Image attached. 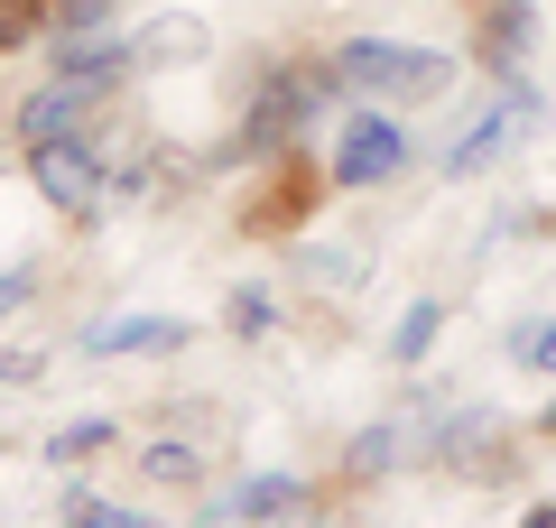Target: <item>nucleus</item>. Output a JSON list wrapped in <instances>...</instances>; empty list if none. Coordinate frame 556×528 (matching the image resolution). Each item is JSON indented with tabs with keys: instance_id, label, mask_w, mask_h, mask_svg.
<instances>
[{
	"instance_id": "f03ea898",
	"label": "nucleus",
	"mask_w": 556,
	"mask_h": 528,
	"mask_svg": "<svg viewBox=\"0 0 556 528\" xmlns=\"http://www.w3.org/2000/svg\"><path fill=\"white\" fill-rule=\"evenodd\" d=\"M28 176H38V196L56 204L65 223H93L102 196H112V167H102V139H28Z\"/></svg>"
},
{
	"instance_id": "7ed1b4c3",
	"label": "nucleus",
	"mask_w": 556,
	"mask_h": 528,
	"mask_svg": "<svg viewBox=\"0 0 556 528\" xmlns=\"http://www.w3.org/2000/svg\"><path fill=\"white\" fill-rule=\"evenodd\" d=\"M408 167V130L390 112H353L334 130V186H380V176Z\"/></svg>"
},
{
	"instance_id": "9b49d317",
	"label": "nucleus",
	"mask_w": 556,
	"mask_h": 528,
	"mask_svg": "<svg viewBox=\"0 0 556 528\" xmlns=\"http://www.w3.org/2000/svg\"><path fill=\"white\" fill-rule=\"evenodd\" d=\"M112 436H121L112 417H75V427H65L56 445H47V454H56V464H84V454H102V445H112Z\"/></svg>"
},
{
	"instance_id": "6ab92c4d",
	"label": "nucleus",
	"mask_w": 556,
	"mask_h": 528,
	"mask_svg": "<svg viewBox=\"0 0 556 528\" xmlns=\"http://www.w3.org/2000/svg\"><path fill=\"white\" fill-rule=\"evenodd\" d=\"M519 528H556V501H547V510H529V519H519Z\"/></svg>"
},
{
	"instance_id": "39448f33",
	"label": "nucleus",
	"mask_w": 556,
	"mask_h": 528,
	"mask_svg": "<svg viewBox=\"0 0 556 528\" xmlns=\"http://www.w3.org/2000/svg\"><path fill=\"white\" fill-rule=\"evenodd\" d=\"M223 519L232 528H306L316 519V491H306L298 473H260V482H241L232 501H223Z\"/></svg>"
},
{
	"instance_id": "0eeeda50",
	"label": "nucleus",
	"mask_w": 556,
	"mask_h": 528,
	"mask_svg": "<svg viewBox=\"0 0 556 528\" xmlns=\"http://www.w3.org/2000/svg\"><path fill=\"white\" fill-rule=\"evenodd\" d=\"M510 130H529V93H510V112H492V121H473V130H464V149L445 158V167H455V176H482V167H492L501 149H510Z\"/></svg>"
},
{
	"instance_id": "f8f14e48",
	"label": "nucleus",
	"mask_w": 556,
	"mask_h": 528,
	"mask_svg": "<svg viewBox=\"0 0 556 528\" xmlns=\"http://www.w3.org/2000/svg\"><path fill=\"white\" fill-rule=\"evenodd\" d=\"M437 325H445L437 306H408V315H399V334H390V352H399V362H417V352L437 343Z\"/></svg>"
},
{
	"instance_id": "423d86ee",
	"label": "nucleus",
	"mask_w": 556,
	"mask_h": 528,
	"mask_svg": "<svg viewBox=\"0 0 556 528\" xmlns=\"http://www.w3.org/2000/svg\"><path fill=\"white\" fill-rule=\"evenodd\" d=\"M325 93H334V75H325V65H316V75H269V93L251 102V139H288Z\"/></svg>"
},
{
	"instance_id": "ddd939ff",
	"label": "nucleus",
	"mask_w": 556,
	"mask_h": 528,
	"mask_svg": "<svg viewBox=\"0 0 556 528\" xmlns=\"http://www.w3.org/2000/svg\"><path fill=\"white\" fill-rule=\"evenodd\" d=\"M195 464H204L195 445H149V454H139V473H149V482H195Z\"/></svg>"
},
{
	"instance_id": "20e7f679",
	"label": "nucleus",
	"mask_w": 556,
	"mask_h": 528,
	"mask_svg": "<svg viewBox=\"0 0 556 528\" xmlns=\"http://www.w3.org/2000/svg\"><path fill=\"white\" fill-rule=\"evenodd\" d=\"M102 102H112V84H102V75H75V65H56V84H47V93H28L20 130H28V139H75L84 121L102 112Z\"/></svg>"
},
{
	"instance_id": "2eb2a0df",
	"label": "nucleus",
	"mask_w": 556,
	"mask_h": 528,
	"mask_svg": "<svg viewBox=\"0 0 556 528\" xmlns=\"http://www.w3.org/2000/svg\"><path fill=\"white\" fill-rule=\"evenodd\" d=\"M223 315H232L241 334H260V325H278V306H269V297H260V288H241V297H232V306H223Z\"/></svg>"
},
{
	"instance_id": "4468645a",
	"label": "nucleus",
	"mask_w": 556,
	"mask_h": 528,
	"mask_svg": "<svg viewBox=\"0 0 556 528\" xmlns=\"http://www.w3.org/2000/svg\"><path fill=\"white\" fill-rule=\"evenodd\" d=\"M519 362H529V372H556V315H547V325H529V334H519Z\"/></svg>"
},
{
	"instance_id": "aec40b11",
	"label": "nucleus",
	"mask_w": 556,
	"mask_h": 528,
	"mask_svg": "<svg viewBox=\"0 0 556 528\" xmlns=\"http://www.w3.org/2000/svg\"><path fill=\"white\" fill-rule=\"evenodd\" d=\"M547 436H556V408H547Z\"/></svg>"
},
{
	"instance_id": "9d476101",
	"label": "nucleus",
	"mask_w": 556,
	"mask_h": 528,
	"mask_svg": "<svg viewBox=\"0 0 556 528\" xmlns=\"http://www.w3.org/2000/svg\"><path fill=\"white\" fill-rule=\"evenodd\" d=\"M38 28H56V0H0V47L38 38Z\"/></svg>"
},
{
	"instance_id": "1a4fd4ad",
	"label": "nucleus",
	"mask_w": 556,
	"mask_h": 528,
	"mask_svg": "<svg viewBox=\"0 0 556 528\" xmlns=\"http://www.w3.org/2000/svg\"><path fill=\"white\" fill-rule=\"evenodd\" d=\"M186 343V325H167V315H121V325H93V352H167Z\"/></svg>"
},
{
	"instance_id": "f3484780",
	"label": "nucleus",
	"mask_w": 556,
	"mask_h": 528,
	"mask_svg": "<svg viewBox=\"0 0 556 528\" xmlns=\"http://www.w3.org/2000/svg\"><path fill=\"white\" fill-rule=\"evenodd\" d=\"M102 10H112V0H56V28H93Z\"/></svg>"
},
{
	"instance_id": "f257e3e1",
	"label": "nucleus",
	"mask_w": 556,
	"mask_h": 528,
	"mask_svg": "<svg viewBox=\"0 0 556 528\" xmlns=\"http://www.w3.org/2000/svg\"><path fill=\"white\" fill-rule=\"evenodd\" d=\"M325 75H334V93H362V102H437L455 84V56L399 47V38H353L325 56Z\"/></svg>"
},
{
	"instance_id": "dca6fc26",
	"label": "nucleus",
	"mask_w": 556,
	"mask_h": 528,
	"mask_svg": "<svg viewBox=\"0 0 556 528\" xmlns=\"http://www.w3.org/2000/svg\"><path fill=\"white\" fill-rule=\"evenodd\" d=\"M65 519H75V528H139L130 510H112V501H75V510H65Z\"/></svg>"
},
{
	"instance_id": "6e6552de",
	"label": "nucleus",
	"mask_w": 556,
	"mask_h": 528,
	"mask_svg": "<svg viewBox=\"0 0 556 528\" xmlns=\"http://www.w3.org/2000/svg\"><path fill=\"white\" fill-rule=\"evenodd\" d=\"M130 56L139 65H186V56H204V20H149L130 38Z\"/></svg>"
},
{
	"instance_id": "a211bd4d",
	"label": "nucleus",
	"mask_w": 556,
	"mask_h": 528,
	"mask_svg": "<svg viewBox=\"0 0 556 528\" xmlns=\"http://www.w3.org/2000/svg\"><path fill=\"white\" fill-rule=\"evenodd\" d=\"M28 288H38V278H28V269H0V315L20 306V297H28Z\"/></svg>"
}]
</instances>
